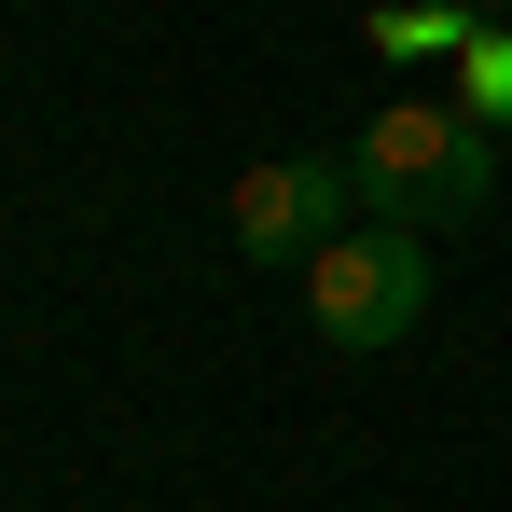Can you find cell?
<instances>
[{
	"mask_svg": "<svg viewBox=\"0 0 512 512\" xmlns=\"http://www.w3.org/2000/svg\"><path fill=\"white\" fill-rule=\"evenodd\" d=\"M346 180H360L374 222H416V236L443 222V236H457V222L499 194V153H485L471 111H443V97H388V111L346 139Z\"/></svg>",
	"mask_w": 512,
	"mask_h": 512,
	"instance_id": "6da1fadb",
	"label": "cell"
},
{
	"mask_svg": "<svg viewBox=\"0 0 512 512\" xmlns=\"http://www.w3.org/2000/svg\"><path fill=\"white\" fill-rule=\"evenodd\" d=\"M305 305H319V333L360 346V360L402 346L429 319V236H416V222H346L333 250L305 263Z\"/></svg>",
	"mask_w": 512,
	"mask_h": 512,
	"instance_id": "7a4b0ae2",
	"label": "cell"
},
{
	"mask_svg": "<svg viewBox=\"0 0 512 512\" xmlns=\"http://www.w3.org/2000/svg\"><path fill=\"white\" fill-rule=\"evenodd\" d=\"M346 208H360L346 153H263V167L222 194V236H236V263H319L346 236Z\"/></svg>",
	"mask_w": 512,
	"mask_h": 512,
	"instance_id": "3957f363",
	"label": "cell"
},
{
	"mask_svg": "<svg viewBox=\"0 0 512 512\" xmlns=\"http://www.w3.org/2000/svg\"><path fill=\"white\" fill-rule=\"evenodd\" d=\"M471 0H402V14H374V56H471Z\"/></svg>",
	"mask_w": 512,
	"mask_h": 512,
	"instance_id": "277c9868",
	"label": "cell"
},
{
	"mask_svg": "<svg viewBox=\"0 0 512 512\" xmlns=\"http://www.w3.org/2000/svg\"><path fill=\"white\" fill-rule=\"evenodd\" d=\"M457 111L499 139L512 125V28H471V56H457Z\"/></svg>",
	"mask_w": 512,
	"mask_h": 512,
	"instance_id": "5b68a950",
	"label": "cell"
},
{
	"mask_svg": "<svg viewBox=\"0 0 512 512\" xmlns=\"http://www.w3.org/2000/svg\"><path fill=\"white\" fill-rule=\"evenodd\" d=\"M471 14H485V28H512V0H471Z\"/></svg>",
	"mask_w": 512,
	"mask_h": 512,
	"instance_id": "8992f818",
	"label": "cell"
}]
</instances>
